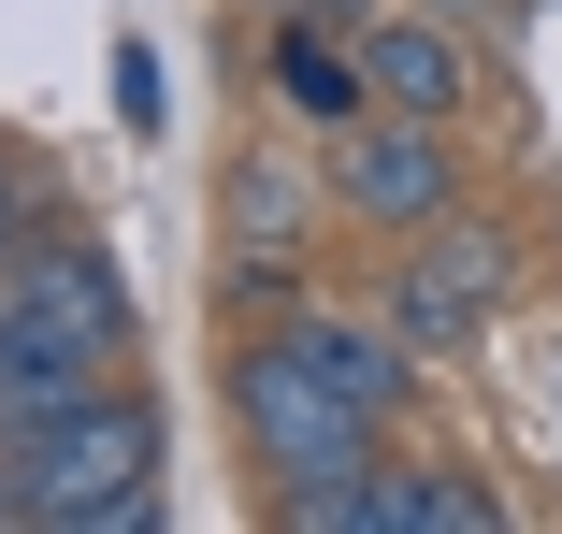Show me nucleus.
Instances as JSON below:
<instances>
[{"instance_id": "obj_1", "label": "nucleus", "mask_w": 562, "mask_h": 534, "mask_svg": "<svg viewBox=\"0 0 562 534\" xmlns=\"http://www.w3.org/2000/svg\"><path fill=\"white\" fill-rule=\"evenodd\" d=\"M0 491H15L30 534H145L159 520V419L145 390H87L72 419H44V434L0 448Z\"/></svg>"}, {"instance_id": "obj_2", "label": "nucleus", "mask_w": 562, "mask_h": 534, "mask_svg": "<svg viewBox=\"0 0 562 534\" xmlns=\"http://www.w3.org/2000/svg\"><path fill=\"white\" fill-rule=\"evenodd\" d=\"M232 419H246L260 477H347V463H375V434H390V419L331 376L289 318H274V333H246V361H232Z\"/></svg>"}, {"instance_id": "obj_3", "label": "nucleus", "mask_w": 562, "mask_h": 534, "mask_svg": "<svg viewBox=\"0 0 562 534\" xmlns=\"http://www.w3.org/2000/svg\"><path fill=\"white\" fill-rule=\"evenodd\" d=\"M0 318H30V333H58L72 361H101V376H131L145 361V333H131V275H116V246L101 232H15V260H0Z\"/></svg>"}, {"instance_id": "obj_4", "label": "nucleus", "mask_w": 562, "mask_h": 534, "mask_svg": "<svg viewBox=\"0 0 562 534\" xmlns=\"http://www.w3.org/2000/svg\"><path fill=\"white\" fill-rule=\"evenodd\" d=\"M505 289H519V232H462V218H432L418 246H404V275H390V318H404V347L418 361H476V333L505 318Z\"/></svg>"}, {"instance_id": "obj_5", "label": "nucleus", "mask_w": 562, "mask_h": 534, "mask_svg": "<svg viewBox=\"0 0 562 534\" xmlns=\"http://www.w3.org/2000/svg\"><path fill=\"white\" fill-rule=\"evenodd\" d=\"M331 202H347L361 232H432L447 202H462L447 116H390V101H361V116H347V145H331Z\"/></svg>"}, {"instance_id": "obj_6", "label": "nucleus", "mask_w": 562, "mask_h": 534, "mask_svg": "<svg viewBox=\"0 0 562 534\" xmlns=\"http://www.w3.org/2000/svg\"><path fill=\"white\" fill-rule=\"evenodd\" d=\"M317 202H331V174H303L289 145H246V159H232V188H216L232 303H274V318H289V275L317 260Z\"/></svg>"}, {"instance_id": "obj_7", "label": "nucleus", "mask_w": 562, "mask_h": 534, "mask_svg": "<svg viewBox=\"0 0 562 534\" xmlns=\"http://www.w3.org/2000/svg\"><path fill=\"white\" fill-rule=\"evenodd\" d=\"M361 101H390V116H462L476 101V58H462V30L432 15H361Z\"/></svg>"}, {"instance_id": "obj_8", "label": "nucleus", "mask_w": 562, "mask_h": 534, "mask_svg": "<svg viewBox=\"0 0 562 534\" xmlns=\"http://www.w3.org/2000/svg\"><path fill=\"white\" fill-rule=\"evenodd\" d=\"M274 101L317 131L361 116V30H317V15H274Z\"/></svg>"}, {"instance_id": "obj_9", "label": "nucleus", "mask_w": 562, "mask_h": 534, "mask_svg": "<svg viewBox=\"0 0 562 534\" xmlns=\"http://www.w3.org/2000/svg\"><path fill=\"white\" fill-rule=\"evenodd\" d=\"M375 534H505V491L462 463H404V477H375Z\"/></svg>"}, {"instance_id": "obj_10", "label": "nucleus", "mask_w": 562, "mask_h": 534, "mask_svg": "<svg viewBox=\"0 0 562 534\" xmlns=\"http://www.w3.org/2000/svg\"><path fill=\"white\" fill-rule=\"evenodd\" d=\"M116 116L159 131V58H145V44H116Z\"/></svg>"}, {"instance_id": "obj_11", "label": "nucleus", "mask_w": 562, "mask_h": 534, "mask_svg": "<svg viewBox=\"0 0 562 534\" xmlns=\"http://www.w3.org/2000/svg\"><path fill=\"white\" fill-rule=\"evenodd\" d=\"M260 15H317V30H361L375 0H260Z\"/></svg>"}, {"instance_id": "obj_12", "label": "nucleus", "mask_w": 562, "mask_h": 534, "mask_svg": "<svg viewBox=\"0 0 562 534\" xmlns=\"http://www.w3.org/2000/svg\"><path fill=\"white\" fill-rule=\"evenodd\" d=\"M0 260H15V159H0Z\"/></svg>"}, {"instance_id": "obj_13", "label": "nucleus", "mask_w": 562, "mask_h": 534, "mask_svg": "<svg viewBox=\"0 0 562 534\" xmlns=\"http://www.w3.org/2000/svg\"><path fill=\"white\" fill-rule=\"evenodd\" d=\"M432 15H476V0H432Z\"/></svg>"}, {"instance_id": "obj_14", "label": "nucleus", "mask_w": 562, "mask_h": 534, "mask_svg": "<svg viewBox=\"0 0 562 534\" xmlns=\"http://www.w3.org/2000/svg\"><path fill=\"white\" fill-rule=\"evenodd\" d=\"M533 15H562V0H533Z\"/></svg>"}]
</instances>
